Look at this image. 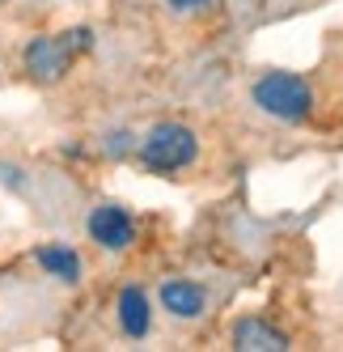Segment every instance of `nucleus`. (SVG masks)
Wrapping results in <instances>:
<instances>
[{
  "instance_id": "obj_1",
  "label": "nucleus",
  "mask_w": 343,
  "mask_h": 352,
  "mask_svg": "<svg viewBox=\"0 0 343 352\" xmlns=\"http://www.w3.org/2000/svg\"><path fill=\"white\" fill-rule=\"evenodd\" d=\"M255 102L276 115L284 123H301L314 107V94L301 77H292V72H267L263 81H255Z\"/></svg>"
},
{
  "instance_id": "obj_2",
  "label": "nucleus",
  "mask_w": 343,
  "mask_h": 352,
  "mask_svg": "<svg viewBox=\"0 0 343 352\" xmlns=\"http://www.w3.org/2000/svg\"><path fill=\"white\" fill-rule=\"evenodd\" d=\"M195 153H200L195 132L182 128V123H157L140 144V157L149 170H182V166L195 162Z\"/></svg>"
},
{
  "instance_id": "obj_3",
  "label": "nucleus",
  "mask_w": 343,
  "mask_h": 352,
  "mask_svg": "<svg viewBox=\"0 0 343 352\" xmlns=\"http://www.w3.org/2000/svg\"><path fill=\"white\" fill-rule=\"evenodd\" d=\"M72 56H77V47L68 43V34H60V38H34L26 47V68L34 72L38 81H60L64 72H68V64H72Z\"/></svg>"
},
{
  "instance_id": "obj_4",
  "label": "nucleus",
  "mask_w": 343,
  "mask_h": 352,
  "mask_svg": "<svg viewBox=\"0 0 343 352\" xmlns=\"http://www.w3.org/2000/svg\"><path fill=\"white\" fill-rule=\"evenodd\" d=\"M89 234L106 250H123L132 242V217L123 208H115V204H102V208L89 212Z\"/></svg>"
},
{
  "instance_id": "obj_5",
  "label": "nucleus",
  "mask_w": 343,
  "mask_h": 352,
  "mask_svg": "<svg viewBox=\"0 0 343 352\" xmlns=\"http://www.w3.org/2000/svg\"><path fill=\"white\" fill-rule=\"evenodd\" d=\"M233 348L237 352H284L288 340L276 331L272 322H263V318H241L233 327Z\"/></svg>"
},
{
  "instance_id": "obj_6",
  "label": "nucleus",
  "mask_w": 343,
  "mask_h": 352,
  "mask_svg": "<svg viewBox=\"0 0 343 352\" xmlns=\"http://www.w3.org/2000/svg\"><path fill=\"white\" fill-rule=\"evenodd\" d=\"M161 306L178 318H195V314H204V289L191 285V280H165L161 285Z\"/></svg>"
},
{
  "instance_id": "obj_7",
  "label": "nucleus",
  "mask_w": 343,
  "mask_h": 352,
  "mask_svg": "<svg viewBox=\"0 0 343 352\" xmlns=\"http://www.w3.org/2000/svg\"><path fill=\"white\" fill-rule=\"evenodd\" d=\"M119 322H123L128 336H149V297L140 289H123L119 293Z\"/></svg>"
},
{
  "instance_id": "obj_8",
  "label": "nucleus",
  "mask_w": 343,
  "mask_h": 352,
  "mask_svg": "<svg viewBox=\"0 0 343 352\" xmlns=\"http://www.w3.org/2000/svg\"><path fill=\"white\" fill-rule=\"evenodd\" d=\"M38 263L51 272V276H60V280H68V285L81 280V259L72 255L68 246H43V250H38Z\"/></svg>"
},
{
  "instance_id": "obj_9",
  "label": "nucleus",
  "mask_w": 343,
  "mask_h": 352,
  "mask_svg": "<svg viewBox=\"0 0 343 352\" xmlns=\"http://www.w3.org/2000/svg\"><path fill=\"white\" fill-rule=\"evenodd\" d=\"M128 148H132V136H128V132H115V136L106 140V153H115V157L128 153Z\"/></svg>"
},
{
  "instance_id": "obj_10",
  "label": "nucleus",
  "mask_w": 343,
  "mask_h": 352,
  "mask_svg": "<svg viewBox=\"0 0 343 352\" xmlns=\"http://www.w3.org/2000/svg\"><path fill=\"white\" fill-rule=\"evenodd\" d=\"M169 5H174V9H200L204 0H169Z\"/></svg>"
}]
</instances>
